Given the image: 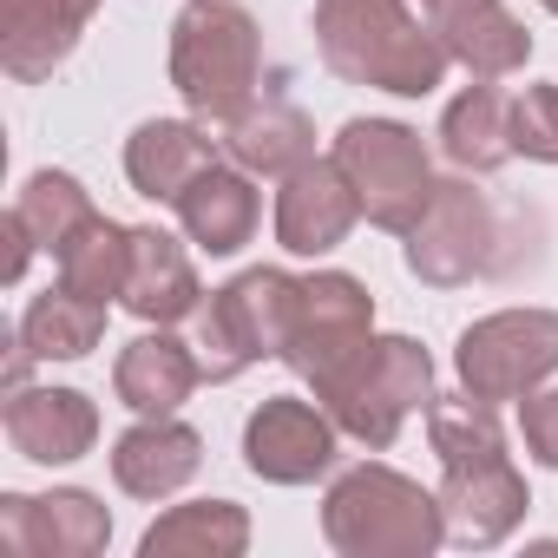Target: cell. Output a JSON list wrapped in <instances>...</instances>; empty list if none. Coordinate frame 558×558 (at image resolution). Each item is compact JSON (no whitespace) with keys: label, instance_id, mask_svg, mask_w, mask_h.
<instances>
[{"label":"cell","instance_id":"cell-3","mask_svg":"<svg viewBox=\"0 0 558 558\" xmlns=\"http://www.w3.org/2000/svg\"><path fill=\"white\" fill-rule=\"evenodd\" d=\"M323 525H329V545L349 558H414L447 538V512L388 466H362L336 480Z\"/></svg>","mask_w":558,"mask_h":558},{"label":"cell","instance_id":"cell-6","mask_svg":"<svg viewBox=\"0 0 558 558\" xmlns=\"http://www.w3.org/2000/svg\"><path fill=\"white\" fill-rule=\"evenodd\" d=\"M296 296H303V283H290L283 269H250L230 290H217L210 310L197 316V349H204L197 362H204V375L230 381L256 355H283L290 329H296Z\"/></svg>","mask_w":558,"mask_h":558},{"label":"cell","instance_id":"cell-20","mask_svg":"<svg viewBox=\"0 0 558 558\" xmlns=\"http://www.w3.org/2000/svg\"><path fill=\"white\" fill-rule=\"evenodd\" d=\"M112 473H119V486L138 493V499H165L171 486H184V480L197 473V434L158 414V421H145V427H132V434L119 440Z\"/></svg>","mask_w":558,"mask_h":558},{"label":"cell","instance_id":"cell-17","mask_svg":"<svg viewBox=\"0 0 558 558\" xmlns=\"http://www.w3.org/2000/svg\"><path fill=\"white\" fill-rule=\"evenodd\" d=\"M125 310L145 323H184L197 310V276L178 236L165 230H132V269H125Z\"/></svg>","mask_w":558,"mask_h":558},{"label":"cell","instance_id":"cell-22","mask_svg":"<svg viewBox=\"0 0 558 558\" xmlns=\"http://www.w3.org/2000/svg\"><path fill=\"white\" fill-rule=\"evenodd\" d=\"M310 151H316V132H310V119L296 112V106H263V112H236L230 119V158L236 165H250V171H296V165H310Z\"/></svg>","mask_w":558,"mask_h":558},{"label":"cell","instance_id":"cell-9","mask_svg":"<svg viewBox=\"0 0 558 558\" xmlns=\"http://www.w3.org/2000/svg\"><path fill=\"white\" fill-rule=\"evenodd\" d=\"M368 323H375V303L355 276H310L303 296H296V329H290L283 362L323 388L349 355H362Z\"/></svg>","mask_w":558,"mask_h":558},{"label":"cell","instance_id":"cell-24","mask_svg":"<svg viewBox=\"0 0 558 558\" xmlns=\"http://www.w3.org/2000/svg\"><path fill=\"white\" fill-rule=\"evenodd\" d=\"M440 138H447V158H453V165H466V171H499L506 151H512V112H506V99H499L493 86H473V93H460V99L447 106Z\"/></svg>","mask_w":558,"mask_h":558},{"label":"cell","instance_id":"cell-2","mask_svg":"<svg viewBox=\"0 0 558 558\" xmlns=\"http://www.w3.org/2000/svg\"><path fill=\"white\" fill-rule=\"evenodd\" d=\"M316 34H323V60L342 80L381 86L401 99L434 93L447 60H453L434 34H421V21L401 14V0H323Z\"/></svg>","mask_w":558,"mask_h":558},{"label":"cell","instance_id":"cell-21","mask_svg":"<svg viewBox=\"0 0 558 558\" xmlns=\"http://www.w3.org/2000/svg\"><path fill=\"white\" fill-rule=\"evenodd\" d=\"M204 362H191L184 342L171 336H138L125 355H119V401L138 408V414H171L191 388H197Z\"/></svg>","mask_w":558,"mask_h":558},{"label":"cell","instance_id":"cell-4","mask_svg":"<svg viewBox=\"0 0 558 558\" xmlns=\"http://www.w3.org/2000/svg\"><path fill=\"white\" fill-rule=\"evenodd\" d=\"M171 80L197 119H236L256 86V27L230 0H191L171 40Z\"/></svg>","mask_w":558,"mask_h":558},{"label":"cell","instance_id":"cell-30","mask_svg":"<svg viewBox=\"0 0 558 558\" xmlns=\"http://www.w3.org/2000/svg\"><path fill=\"white\" fill-rule=\"evenodd\" d=\"M545 8H551V14H558V0H545Z\"/></svg>","mask_w":558,"mask_h":558},{"label":"cell","instance_id":"cell-25","mask_svg":"<svg viewBox=\"0 0 558 558\" xmlns=\"http://www.w3.org/2000/svg\"><path fill=\"white\" fill-rule=\"evenodd\" d=\"M99 329H106V303H93V296H80V290H53V296H40L34 310H27V323H21V342H27V355H40V362H73V355H86L93 342H99Z\"/></svg>","mask_w":558,"mask_h":558},{"label":"cell","instance_id":"cell-16","mask_svg":"<svg viewBox=\"0 0 558 558\" xmlns=\"http://www.w3.org/2000/svg\"><path fill=\"white\" fill-rule=\"evenodd\" d=\"M93 434H99V414H93V401L73 395V388H40V395H14V401H8V440H14L27 460H40V466L80 460V453L93 447Z\"/></svg>","mask_w":558,"mask_h":558},{"label":"cell","instance_id":"cell-12","mask_svg":"<svg viewBox=\"0 0 558 558\" xmlns=\"http://www.w3.org/2000/svg\"><path fill=\"white\" fill-rule=\"evenodd\" d=\"M355 210H362V197L342 178V165L310 158V165L290 171L283 197H276V236H283V250H296V256H323L355 230Z\"/></svg>","mask_w":558,"mask_h":558},{"label":"cell","instance_id":"cell-7","mask_svg":"<svg viewBox=\"0 0 558 558\" xmlns=\"http://www.w3.org/2000/svg\"><path fill=\"white\" fill-rule=\"evenodd\" d=\"M336 165L342 178L355 184L362 210L381 223V230H414V217L427 210L434 184H427V151L408 125L395 119H355L342 125L336 138Z\"/></svg>","mask_w":558,"mask_h":558},{"label":"cell","instance_id":"cell-29","mask_svg":"<svg viewBox=\"0 0 558 558\" xmlns=\"http://www.w3.org/2000/svg\"><path fill=\"white\" fill-rule=\"evenodd\" d=\"M525 447H532L545 466H558V395L525 401Z\"/></svg>","mask_w":558,"mask_h":558},{"label":"cell","instance_id":"cell-18","mask_svg":"<svg viewBox=\"0 0 558 558\" xmlns=\"http://www.w3.org/2000/svg\"><path fill=\"white\" fill-rule=\"evenodd\" d=\"M210 165H217L210 138H204L197 125H171V119L138 125V138H132V151H125L132 184H138L145 197H165V204H178V197H184Z\"/></svg>","mask_w":558,"mask_h":558},{"label":"cell","instance_id":"cell-19","mask_svg":"<svg viewBox=\"0 0 558 558\" xmlns=\"http://www.w3.org/2000/svg\"><path fill=\"white\" fill-rule=\"evenodd\" d=\"M178 217H184V230H191L197 250L230 256V250H243L250 230H256V191H250V178L210 165V171L178 197Z\"/></svg>","mask_w":558,"mask_h":558},{"label":"cell","instance_id":"cell-11","mask_svg":"<svg viewBox=\"0 0 558 558\" xmlns=\"http://www.w3.org/2000/svg\"><path fill=\"white\" fill-rule=\"evenodd\" d=\"M243 453H250V473H263V480H276V486H303V480L329 473V460H336V427H329L310 401L283 395V401H263V408L250 414Z\"/></svg>","mask_w":558,"mask_h":558},{"label":"cell","instance_id":"cell-28","mask_svg":"<svg viewBox=\"0 0 558 558\" xmlns=\"http://www.w3.org/2000/svg\"><path fill=\"white\" fill-rule=\"evenodd\" d=\"M512 151L558 165V86H525L512 99Z\"/></svg>","mask_w":558,"mask_h":558},{"label":"cell","instance_id":"cell-5","mask_svg":"<svg viewBox=\"0 0 558 558\" xmlns=\"http://www.w3.org/2000/svg\"><path fill=\"white\" fill-rule=\"evenodd\" d=\"M427 388H434L427 355H421L408 336H381V342H362V355H349L316 395L329 401V414H336L355 440L388 447V440L401 434V421L434 401Z\"/></svg>","mask_w":558,"mask_h":558},{"label":"cell","instance_id":"cell-23","mask_svg":"<svg viewBox=\"0 0 558 558\" xmlns=\"http://www.w3.org/2000/svg\"><path fill=\"white\" fill-rule=\"evenodd\" d=\"M125 269H132V230L106 223L99 210L60 243V283L106 303V296H125Z\"/></svg>","mask_w":558,"mask_h":558},{"label":"cell","instance_id":"cell-27","mask_svg":"<svg viewBox=\"0 0 558 558\" xmlns=\"http://www.w3.org/2000/svg\"><path fill=\"white\" fill-rule=\"evenodd\" d=\"M21 230L34 236V243H47L53 256H60V243L93 217V204H86V191L66 178V171H40L34 184H27V197H21Z\"/></svg>","mask_w":558,"mask_h":558},{"label":"cell","instance_id":"cell-15","mask_svg":"<svg viewBox=\"0 0 558 558\" xmlns=\"http://www.w3.org/2000/svg\"><path fill=\"white\" fill-rule=\"evenodd\" d=\"M421 8H427L434 40L453 60H466L473 73H486V80L525 66V53H532V40L519 34V21L499 8V0H421Z\"/></svg>","mask_w":558,"mask_h":558},{"label":"cell","instance_id":"cell-8","mask_svg":"<svg viewBox=\"0 0 558 558\" xmlns=\"http://www.w3.org/2000/svg\"><path fill=\"white\" fill-rule=\"evenodd\" d=\"M558 368V316L506 310L460 336V381L480 401H519Z\"/></svg>","mask_w":558,"mask_h":558},{"label":"cell","instance_id":"cell-14","mask_svg":"<svg viewBox=\"0 0 558 558\" xmlns=\"http://www.w3.org/2000/svg\"><path fill=\"white\" fill-rule=\"evenodd\" d=\"M93 8L99 0H0V60H8V73L14 80L53 73L73 53Z\"/></svg>","mask_w":558,"mask_h":558},{"label":"cell","instance_id":"cell-13","mask_svg":"<svg viewBox=\"0 0 558 558\" xmlns=\"http://www.w3.org/2000/svg\"><path fill=\"white\" fill-rule=\"evenodd\" d=\"M0 532H8L14 551H34V558H86V551L106 545L112 519L86 493H53V499L8 493L0 499Z\"/></svg>","mask_w":558,"mask_h":558},{"label":"cell","instance_id":"cell-26","mask_svg":"<svg viewBox=\"0 0 558 558\" xmlns=\"http://www.w3.org/2000/svg\"><path fill=\"white\" fill-rule=\"evenodd\" d=\"M243 538H250L243 512L230 499H204V506H178L171 519H158L138 551L145 558H158V551H243Z\"/></svg>","mask_w":558,"mask_h":558},{"label":"cell","instance_id":"cell-10","mask_svg":"<svg viewBox=\"0 0 558 558\" xmlns=\"http://www.w3.org/2000/svg\"><path fill=\"white\" fill-rule=\"evenodd\" d=\"M486 243H493L486 197L473 184H434L427 210L408 230V263H414V276L447 290V283H466V276L486 269Z\"/></svg>","mask_w":558,"mask_h":558},{"label":"cell","instance_id":"cell-1","mask_svg":"<svg viewBox=\"0 0 558 558\" xmlns=\"http://www.w3.org/2000/svg\"><path fill=\"white\" fill-rule=\"evenodd\" d=\"M493 401H427V427H434V453L447 466L440 486V512H447V538L460 545H493L519 525L525 512V480L506 460V440L486 414Z\"/></svg>","mask_w":558,"mask_h":558}]
</instances>
